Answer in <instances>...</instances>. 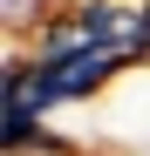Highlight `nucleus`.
I'll use <instances>...</instances> for the list:
<instances>
[{
  "instance_id": "1",
  "label": "nucleus",
  "mask_w": 150,
  "mask_h": 156,
  "mask_svg": "<svg viewBox=\"0 0 150 156\" xmlns=\"http://www.w3.org/2000/svg\"><path fill=\"white\" fill-rule=\"evenodd\" d=\"M96 156H150V61H130L89 102Z\"/></svg>"
}]
</instances>
